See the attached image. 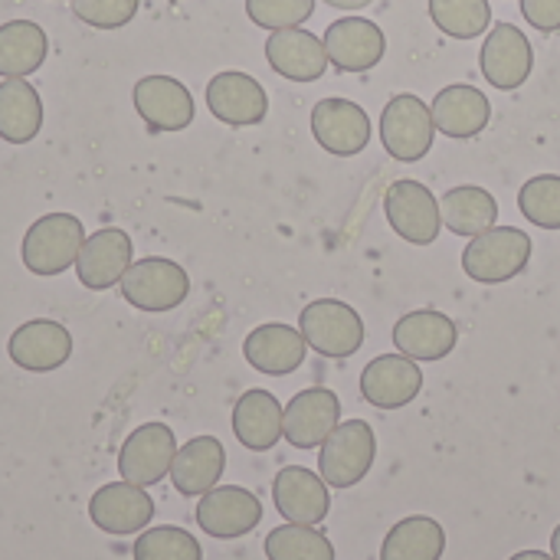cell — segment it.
<instances>
[{
    "label": "cell",
    "mask_w": 560,
    "mask_h": 560,
    "mask_svg": "<svg viewBox=\"0 0 560 560\" xmlns=\"http://www.w3.org/2000/svg\"><path fill=\"white\" fill-rule=\"evenodd\" d=\"M532 253H535V243L525 230L492 226L469 240V246L463 253V269L472 282L502 285L528 269Z\"/></svg>",
    "instance_id": "6da1fadb"
},
{
    "label": "cell",
    "mask_w": 560,
    "mask_h": 560,
    "mask_svg": "<svg viewBox=\"0 0 560 560\" xmlns=\"http://www.w3.org/2000/svg\"><path fill=\"white\" fill-rule=\"evenodd\" d=\"M85 243L82 220L72 213H46L39 217L20 243V259L23 269L33 276H62L66 269L75 266V256Z\"/></svg>",
    "instance_id": "7a4b0ae2"
},
{
    "label": "cell",
    "mask_w": 560,
    "mask_h": 560,
    "mask_svg": "<svg viewBox=\"0 0 560 560\" xmlns=\"http://www.w3.org/2000/svg\"><path fill=\"white\" fill-rule=\"evenodd\" d=\"M377 459V433L368 420H345L322 443L318 476L331 489H354L368 479Z\"/></svg>",
    "instance_id": "3957f363"
},
{
    "label": "cell",
    "mask_w": 560,
    "mask_h": 560,
    "mask_svg": "<svg viewBox=\"0 0 560 560\" xmlns=\"http://www.w3.org/2000/svg\"><path fill=\"white\" fill-rule=\"evenodd\" d=\"M433 141H436L433 112L420 95L400 92L384 105V112H381V144L394 161L417 164V161H423L430 154Z\"/></svg>",
    "instance_id": "277c9868"
},
{
    "label": "cell",
    "mask_w": 560,
    "mask_h": 560,
    "mask_svg": "<svg viewBox=\"0 0 560 560\" xmlns=\"http://www.w3.org/2000/svg\"><path fill=\"white\" fill-rule=\"evenodd\" d=\"M299 331L312 351L322 358H351L364 345V322L361 315L338 299H315L299 315Z\"/></svg>",
    "instance_id": "5b68a950"
},
{
    "label": "cell",
    "mask_w": 560,
    "mask_h": 560,
    "mask_svg": "<svg viewBox=\"0 0 560 560\" xmlns=\"http://www.w3.org/2000/svg\"><path fill=\"white\" fill-rule=\"evenodd\" d=\"M187 295H190L187 269H180V262L164 259V256H148V259L131 262V269L121 279V299L135 305L138 312L164 315L184 305Z\"/></svg>",
    "instance_id": "8992f818"
},
{
    "label": "cell",
    "mask_w": 560,
    "mask_h": 560,
    "mask_svg": "<svg viewBox=\"0 0 560 560\" xmlns=\"http://www.w3.org/2000/svg\"><path fill=\"white\" fill-rule=\"evenodd\" d=\"M384 213H387L390 230L404 243H413V246L436 243V236L443 230L440 200L420 180H397V184H390V190L384 194Z\"/></svg>",
    "instance_id": "52a82bcc"
},
{
    "label": "cell",
    "mask_w": 560,
    "mask_h": 560,
    "mask_svg": "<svg viewBox=\"0 0 560 560\" xmlns=\"http://www.w3.org/2000/svg\"><path fill=\"white\" fill-rule=\"evenodd\" d=\"M177 456V440L174 430L164 423H144L138 430L128 433V440L121 443L118 453V476L131 486L151 489L161 479L171 476Z\"/></svg>",
    "instance_id": "ba28073f"
},
{
    "label": "cell",
    "mask_w": 560,
    "mask_h": 560,
    "mask_svg": "<svg viewBox=\"0 0 560 560\" xmlns=\"http://www.w3.org/2000/svg\"><path fill=\"white\" fill-rule=\"evenodd\" d=\"M479 69L489 85H495L502 92H515L532 79L535 46L515 23H495L482 39Z\"/></svg>",
    "instance_id": "9c48e42d"
},
{
    "label": "cell",
    "mask_w": 560,
    "mask_h": 560,
    "mask_svg": "<svg viewBox=\"0 0 560 560\" xmlns=\"http://www.w3.org/2000/svg\"><path fill=\"white\" fill-rule=\"evenodd\" d=\"M131 102H135V112L141 115V121L148 125L151 135L184 131L197 115L190 89L174 75L138 79L131 89Z\"/></svg>",
    "instance_id": "30bf717a"
},
{
    "label": "cell",
    "mask_w": 560,
    "mask_h": 560,
    "mask_svg": "<svg viewBox=\"0 0 560 560\" xmlns=\"http://www.w3.org/2000/svg\"><path fill=\"white\" fill-rule=\"evenodd\" d=\"M262 522V502L243 486H217L197 502V525L217 541L246 538Z\"/></svg>",
    "instance_id": "8fae6325"
},
{
    "label": "cell",
    "mask_w": 560,
    "mask_h": 560,
    "mask_svg": "<svg viewBox=\"0 0 560 560\" xmlns=\"http://www.w3.org/2000/svg\"><path fill=\"white\" fill-rule=\"evenodd\" d=\"M207 108L217 121L233 128H249L266 121L269 115V95L249 72L223 69L207 82Z\"/></svg>",
    "instance_id": "7c38bea8"
},
{
    "label": "cell",
    "mask_w": 560,
    "mask_h": 560,
    "mask_svg": "<svg viewBox=\"0 0 560 560\" xmlns=\"http://www.w3.org/2000/svg\"><path fill=\"white\" fill-rule=\"evenodd\" d=\"M312 135L335 158H354L371 144L374 125L351 98H322L312 108Z\"/></svg>",
    "instance_id": "4fadbf2b"
},
{
    "label": "cell",
    "mask_w": 560,
    "mask_h": 560,
    "mask_svg": "<svg viewBox=\"0 0 560 560\" xmlns=\"http://www.w3.org/2000/svg\"><path fill=\"white\" fill-rule=\"evenodd\" d=\"M338 423H341L338 394L328 387H308V390H299L285 404L282 436L295 450H318L335 433Z\"/></svg>",
    "instance_id": "5bb4252c"
},
{
    "label": "cell",
    "mask_w": 560,
    "mask_h": 560,
    "mask_svg": "<svg viewBox=\"0 0 560 560\" xmlns=\"http://www.w3.org/2000/svg\"><path fill=\"white\" fill-rule=\"evenodd\" d=\"M135 256V243L125 230L118 226H105L92 236H85L79 256H75V276L85 289L92 292H105L121 285L125 272L131 269Z\"/></svg>",
    "instance_id": "9a60e30c"
},
{
    "label": "cell",
    "mask_w": 560,
    "mask_h": 560,
    "mask_svg": "<svg viewBox=\"0 0 560 560\" xmlns=\"http://www.w3.org/2000/svg\"><path fill=\"white\" fill-rule=\"evenodd\" d=\"M89 518L98 532L125 538L141 535L154 522V499L131 482H108L89 502Z\"/></svg>",
    "instance_id": "2e32d148"
},
{
    "label": "cell",
    "mask_w": 560,
    "mask_h": 560,
    "mask_svg": "<svg viewBox=\"0 0 560 560\" xmlns=\"http://www.w3.org/2000/svg\"><path fill=\"white\" fill-rule=\"evenodd\" d=\"M325 52L338 72H368L387 52L384 30L368 16H341L325 30Z\"/></svg>",
    "instance_id": "e0dca14e"
},
{
    "label": "cell",
    "mask_w": 560,
    "mask_h": 560,
    "mask_svg": "<svg viewBox=\"0 0 560 560\" xmlns=\"http://www.w3.org/2000/svg\"><path fill=\"white\" fill-rule=\"evenodd\" d=\"M331 486L305 469V466H285L272 479V505L276 512L292 525H322L331 512Z\"/></svg>",
    "instance_id": "ac0fdd59"
},
{
    "label": "cell",
    "mask_w": 560,
    "mask_h": 560,
    "mask_svg": "<svg viewBox=\"0 0 560 560\" xmlns=\"http://www.w3.org/2000/svg\"><path fill=\"white\" fill-rule=\"evenodd\" d=\"M7 354L16 368L30 374H49V371H59L72 358V335L59 322L33 318V322H23L10 335Z\"/></svg>",
    "instance_id": "d6986e66"
},
{
    "label": "cell",
    "mask_w": 560,
    "mask_h": 560,
    "mask_svg": "<svg viewBox=\"0 0 560 560\" xmlns=\"http://www.w3.org/2000/svg\"><path fill=\"white\" fill-rule=\"evenodd\" d=\"M423 390V371L407 354H381L361 371V397L377 410H400Z\"/></svg>",
    "instance_id": "ffe728a7"
},
{
    "label": "cell",
    "mask_w": 560,
    "mask_h": 560,
    "mask_svg": "<svg viewBox=\"0 0 560 560\" xmlns=\"http://www.w3.org/2000/svg\"><path fill=\"white\" fill-rule=\"evenodd\" d=\"M305 338L299 328L282 322H266L253 328L243 341V358L253 371L269 377H289L305 364Z\"/></svg>",
    "instance_id": "44dd1931"
},
{
    "label": "cell",
    "mask_w": 560,
    "mask_h": 560,
    "mask_svg": "<svg viewBox=\"0 0 560 560\" xmlns=\"http://www.w3.org/2000/svg\"><path fill=\"white\" fill-rule=\"evenodd\" d=\"M266 59L272 66V72H279L289 82H318L325 75L328 52H325V39L292 26V30H276L266 39Z\"/></svg>",
    "instance_id": "7402d4cb"
},
{
    "label": "cell",
    "mask_w": 560,
    "mask_h": 560,
    "mask_svg": "<svg viewBox=\"0 0 560 560\" xmlns=\"http://www.w3.org/2000/svg\"><path fill=\"white\" fill-rule=\"evenodd\" d=\"M456 345H459L456 322L436 308L407 312L394 325V348L413 361H443L456 351Z\"/></svg>",
    "instance_id": "603a6c76"
},
{
    "label": "cell",
    "mask_w": 560,
    "mask_h": 560,
    "mask_svg": "<svg viewBox=\"0 0 560 560\" xmlns=\"http://www.w3.org/2000/svg\"><path fill=\"white\" fill-rule=\"evenodd\" d=\"M430 112H433V125H436L440 135L456 138V141H469V138H479L489 128L492 102H489V95L482 89L456 82V85H446V89L436 92Z\"/></svg>",
    "instance_id": "cb8c5ba5"
},
{
    "label": "cell",
    "mask_w": 560,
    "mask_h": 560,
    "mask_svg": "<svg viewBox=\"0 0 560 560\" xmlns=\"http://www.w3.org/2000/svg\"><path fill=\"white\" fill-rule=\"evenodd\" d=\"M226 450L217 436H194L184 443L171 466V482L184 499H200L223 479Z\"/></svg>",
    "instance_id": "d4e9b609"
},
{
    "label": "cell",
    "mask_w": 560,
    "mask_h": 560,
    "mask_svg": "<svg viewBox=\"0 0 560 560\" xmlns=\"http://www.w3.org/2000/svg\"><path fill=\"white\" fill-rule=\"evenodd\" d=\"M285 407L269 390H246L233 407V433L249 453H269L282 440Z\"/></svg>",
    "instance_id": "484cf974"
},
{
    "label": "cell",
    "mask_w": 560,
    "mask_h": 560,
    "mask_svg": "<svg viewBox=\"0 0 560 560\" xmlns=\"http://www.w3.org/2000/svg\"><path fill=\"white\" fill-rule=\"evenodd\" d=\"M440 213H443V223L456 236L472 240L499 223V200L492 197V190H486L479 184H459L443 194Z\"/></svg>",
    "instance_id": "4316f807"
},
{
    "label": "cell",
    "mask_w": 560,
    "mask_h": 560,
    "mask_svg": "<svg viewBox=\"0 0 560 560\" xmlns=\"http://www.w3.org/2000/svg\"><path fill=\"white\" fill-rule=\"evenodd\" d=\"M49 56V36L33 20H10L0 26V75L26 79Z\"/></svg>",
    "instance_id": "83f0119b"
},
{
    "label": "cell",
    "mask_w": 560,
    "mask_h": 560,
    "mask_svg": "<svg viewBox=\"0 0 560 560\" xmlns=\"http://www.w3.org/2000/svg\"><path fill=\"white\" fill-rule=\"evenodd\" d=\"M43 128V98L26 79L0 82V138L7 144H30Z\"/></svg>",
    "instance_id": "f1b7e54d"
},
{
    "label": "cell",
    "mask_w": 560,
    "mask_h": 560,
    "mask_svg": "<svg viewBox=\"0 0 560 560\" xmlns=\"http://www.w3.org/2000/svg\"><path fill=\"white\" fill-rule=\"evenodd\" d=\"M443 555L446 532L430 515H410L397 522L381 545V560H440Z\"/></svg>",
    "instance_id": "f546056e"
},
{
    "label": "cell",
    "mask_w": 560,
    "mask_h": 560,
    "mask_svg": "<svg viewBox=\"0 0 560 560\" xmlns=\"http://www.w3.org/2000/svg\"><path fill=\"white\" fill-rule=\"evenodd\" d=\"M269 560H335V545L315 525H279L266 535Z\"/></svg>",
    "instance_id": "4dcf8cb0"
},
{
    "label": "cell",
    "mask_w": 560,
    "mask_h": 560,
    "mask_svg": "<svg viewBox=\"0 0 560 560\" xmlns=\"http://www.w3.org/2000/svg\"><path fill=\"white\" fill-rule=\"evenodd\" d=\"M430 20L453 39H476L492 26L489 0H430Z\"/></svg>",
    "instance_id": "1f68e13d"
},
{
    "label": "cell",
    "mask_w": 560,
    "mask_h": 560,
    "mask_svg": "<svg viewBox=\"0 0 560 560\" xmlns=\"http://www.w3.org/2000/svg\"><path fill=\"white\" fill-rule=\"evenodd\" d=\"M135 560H203L200 541L177 528V525H158V528H144L131 548Z\"/></svg>",
    "instance_id": "d6a6232c"
},
{
    "label": "cell",
    "mask_w": 560,
    "mask_h": 560,
    "mask_svg": "<svg viewBox=\"0 0 560 560\" xmlns=\"http://www.w3.org/2000/svg\"><path fill=\"white\" fill-rule=\"evenodd\" d=\"M518 210L541 230H560V174H538L518 190Z\"/></svg>",
    "instance_id": "836d02e7"
},
{
    "label": "cell",
    "mask_w": 560,
    "mask_h": 560,
    "mask_svg": "<svg viewBox=\"0 0 560 560\" xmlns=\"http://www.w3.org/2000/svg\"><path fill=\"white\" fill-rule=\"evenodd\" d=\"M312 13L315 0H246V16L269 33L302 26L305 20H312Z\"/></svg>",
    "instance_id": "e575fe53"
},
{
    "label": "cell",
    "mask_w": 560,
    "mask_h": 560,
    "mask_svg": "<svg viewBox=\"0 0 560 560\" xmlns=\"http://www.w3.org/2000/svg\"><path fill=\"white\" fill-rule=\"evenodd\" d=\"M72 16L95 30H121L135 20L141 0H69Z\"/></svg>",
    "instance_id": "d590c367"
},
{
    "label": "cell",
    "mask_w": 560,
    "mask_h": 560,
    "mask_svg": "<svg viewBox=\"0 0 560 560\" xmlns=\"http://www.w3.org/2000/svg\"><path fill=\"white\" fill-rule=\"evenodd\" d=\"M522 16H525L538 33H558L560 0H522Z\"/></svg>",
    "instance_id": "8d00e7d4"
},
{
    "label": "cell",
    "mask_w": 560,
    "mask_h": 560,
    "mask_svg": "<svg viewBox=\"0 0 560 560\" xmlns=\"http://www.w3.org/2000/svg\"><path fill=\"white\" fill-rule=\"evenodd\" d=\"M328 7H335V10H348V13H354V10H364V7H371L374 0H325Z\"/></svg>",
    "instance_id": "74e56055"
},
{
    "label": "cell",
    "mask_w": 560,
    "mask_h": 560,
    "mask_svg": "<svg viewBox=\"0 0 560 560\" xmlns=\"http://www.w3.org/2000/svg\"><path fill=\"white\" fill-rule=\"evenodd\" d=\"M509 560H555V555H545V551H518L515 558Z\"/></svg>",
    "instance_id": "f35d334b"
},
{
    "label": "cell",
    "mask_w": 560,
    "mask_h": 560,
    "mask_svg": "<svg viewBox=\"0 0 560 560\" xmlns=\"http://www.w3.org/2000/svg\"><path fill=\"white\" fill-rule=\"evenodd\" d=\"M551 555H555V560H560V525L555 528V535H551Z\"/></svg>",
    "instance_id": "ab89813d"
}]
</instances>
